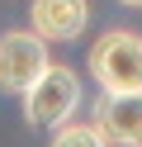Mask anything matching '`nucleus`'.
<instances>
[{"label": "nucleus", "instance_id": "obj_1", "mask_svg": "<svg viewBox=\"0 0 142 147\" xmlns=\"http://www.w3.org/2000/svg\"><path fill=\"white\" fill-rule=\"evenodd\" d=\"M90 81L104 95H137L142 90V33L104 29L90 43Z\"/></svg>", "mask_w": 142, "mask_h": 147}, {"label": "nucleus", "instance_id": "obj_2", "mask_svg": "<svg viewBox=\"0 0 142 147\" xmlns=\"http://www.w3.org/2000/svg\"><path fill=\"white\" fill-rule=\"evenodd\" d=\"M76 109H81V76H76L71 67H62V62H52V67L33 81V90L24 95V119L38 123V128L71 123Z\"/></svg>", "mask_w": 142, "mask_h": 147}, {"label": "nucleus", "instance_id": "obj_3", "mask_svg": "<svg viewBox=\"0 0 142 147\" xmlns=\"http://www.w3.org/2000/svg\"><path fill=\"white\" fill-rule=\"evenodd\" d=\"M52 67L47 57V38H38L33 29H9L0 33V90L5 95H28L33 81Z\"/></svg>", "mask_w": 142, "mask_h": 147}, {"label": "nucleus", "instance_id": "obj_4", "mask_svg": "<svg viewBox=\"0 0 142 147\" xmlns=\"http://www.w3.org/2000/svg\"><path fill=\"white\" fill-rule=\"evenodd\" d=\"M90 24V0H33L28 29L47 43H76Z\"/></svg>", "mask_w": 142, "mask_h": 147}, {"label": "nucleus", "instance_id": "obj_5", "mask_svg": "<svg viewBox=\"0 0 142 147\" xmlns=\"http://www.w3.org/2000/svg\"><path fill=\"white\" fill-rule=\"evenodd\" d=\"M90 123L109 138V147H142V90L137 95H100Z\"/></svg>", "mask_w": 142, "mask_h": 147}, {"label": "nucleus", "instance_id": "obj_6", "mask_svg": "<svg viewBox=\"0 0 142 147\" xmlns=\"http://www.w3.org/2000/svg\"><path fill=\"white\" fill-rule=\"evenodd\" d=\"M47 147H109V138L100 133L95 123H62V128H52V142Z\"/></svg>", "mask_w": 142, "mask_h": 147}, {"label": "nucleus", "instance_id": "obj_7", "mask_svg": "<svg viewBox=\"0 0 142 147\" xmlns=\"http://www.w3.org/2000/svg\"><path fill=\"white\" fill-rule=\"evenodd\" d=\"M114 5H128V10H142V0H114Z\"/></svg>", "mask_w": 142, "mask_h": 147}]
</instances>
